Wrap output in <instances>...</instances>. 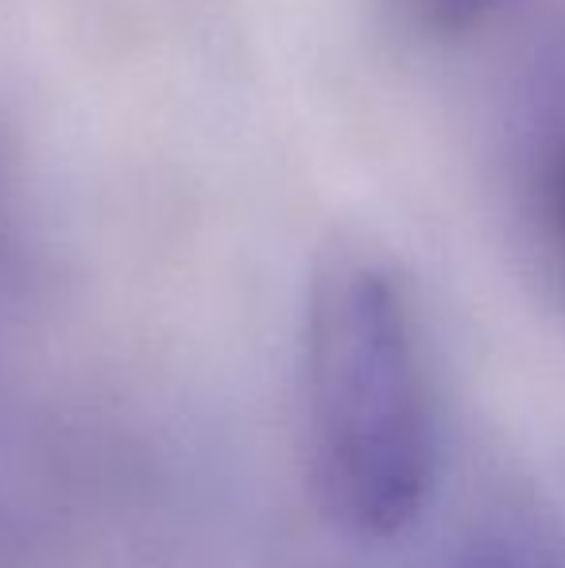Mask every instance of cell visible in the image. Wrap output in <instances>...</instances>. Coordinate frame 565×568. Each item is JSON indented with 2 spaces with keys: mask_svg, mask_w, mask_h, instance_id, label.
<instances>
[{
  "mask_svg": "<svg viewBox=\"0 0 565 568\" xmlns=\"http://www.w3.org/2000/svg\"><path fill=\"white\" fill-rule=\"evenodd\" d=\"M400 12L415 23L423 36L457 39L481 28L488 16H496L507 0H395Z\"/></svg>",
  "mask_w": 565,
  "mask_h": 568,
  "instance_id": "3",
  "label": "cell"
},
{
  "mask_svg": "<svg viewBox=\"0 0 565 568\" xmlns=\"http://www.w3.org/2000/svg\"><path fill=\"white\" fill-rule=\"evenodd\" d=\"M302 387L325 515L364 541L411 530L437 479V422L415 306L387 263L337 252L317 267Z\"/></svg>",
  "mask_w": 565,
  "mask_h": 568,
  "instance_id": "1",
  "label": "cell"
},
{
  "mask_svg": "<svg viewBox=\"0 0 565 568\" xmlns=\"http://www.w3.org/2000/svg\"><path fill=\"white\" fill-rule=\"evenodd\" d=\"M450 568H565V534L535 518L484 526L453 554Z\"/></svg>",
  "mask_w": 565,
  "mask_h": 568,
  "instance_id": "2",
  "label": "cell"
}]
</instances>
